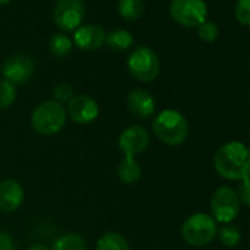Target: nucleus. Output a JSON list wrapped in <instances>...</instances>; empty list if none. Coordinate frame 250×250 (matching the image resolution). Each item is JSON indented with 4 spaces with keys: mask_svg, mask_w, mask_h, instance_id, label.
Returning <instances> with one entry per match:
<instances>
[{
    "mask_svg": "<svg viewBox=\"0 0 250 250\" xmlns=\"http://www.w3.org/2000/svg\"><path fill=\"white\" fill-rule=\"evenodd\" d=\"M150 145V134L145 127L140 125H131L125 128L118 137V147L124 153V156L136 158L142 152L147 149Z\"/></svg>",
    "mask_w": 250,
    "mask_h": 250,
    "instance_id": "10",
    "label": "nucleus"
},
{
    "mask_svg": "<svg viewBox=\"0 0 250 250\" xmlns=\"http://www.w3.org/2000/svg\"><path fill=\"white\" fill-rule=\"evenodd\" d=\"M68 115L66 107L53 100H46L40 103L31 113V127L40 136H55L66 124Z\"/></svg>",
    "mask_w": 250,
    "mask_h": 250,
    "instance_id": "3",
    "label": "nucleus"
},
{
    "mask_svg": "<svg viewBox=\"0 0 250 250\" xmlns=\"http://www.w3.org/2000/svg\"><path fill=\"white\" fill-rule=\"evenodd\" d=\"M66 115L75 124H91L99 116V104L88 94H74L66 104Z\"/></svg>",
    "mask_w": 250,
    "mask_h": 250,
    "instance_id": "11",
    "label": "nucleus"
},
{
    "mask_svg": "<svg viewBox=\"0 0 250 250\" xmlns=\"http://www.w3.org/2000/svg\"><path fill=\"white\" fill-rule=\"evenodd\" d=\"M17 99V85L5 78H0V110L8 109Z\"/></svg>",
    "mask_w": 250,
    "mask_h": 250,
    "instance_id": "22",
    "label": "nucleus"
},
{
    "mask_svg": "<svg viewBox=\"0 0 250 250\" xmlns=\"http://www.w3.org/2000/svg\"><path fill=\"white\" fill-rule=\"evenodd\" d=\"M127 69L137 81L150 83L156 80L161 72V61L150 47L139 46L128 56Z\"/></svg>",
    "mask_w": 250,
    "mask_h": 250,
    "instance_id": "5",
    "label": "nucleus"
},
{
    "mask_svg": "<svg viewBox=\"0 0 250 250\" xmlns=\"http://www.w3.org/2000/svg\"><path fill=\"white\" fill-rule=\"evenodd\" d=\"M53 96H55V100L59 102V103H68L72 97H74V88L72 85H69L68 83H61L55 87L53 90Z\"/></svg>",
    "mask_w": 250,
    "mask_h": 250,
    "instance_id": "25",
    "label": "nucleus"
},
{
    "mask_svg": "<svg viewBox=\"0 0 250 250\" xmlns=\"http://www.w3.org/2000/svg\"><path fill=\"white\" fill-rule=\"evenodd\" d=\"M213 168L225 180L240 181L250 177V149L235 140L222 145L213 156Z\"/></svg>",
    "mask_w": 250,
    "mask_h": 250,
    "instance_id": "1",
    "label": "nucleus"
},
{
    "mask_svg": "<svg viewBox=\"0 0 250 250\" xmlns=\"http://www.w3.org/2000/svg\"><path fill=\"white\" fill-rule=\"evenodd\" d=\"M197 36L205 43H213L219 36V28L212 21H205L197 27Z\"/></svg>",
    "mask_w": 250,
    "mask_h": 250,
    "instance_id": "23",
    "label": "nucleus"
},
{
    "mask_svg": "<svg viewBox=\"0 0 250 250\" xmlns=\"http://www.w3.org/2000/svg\"><path fill=\"white\" fill-rule=\"evenodd\" d=\"M118 14L125 21H139L145 14V2L143 0H119Z\"/></svg>",
    "mask_w": 250,
    "mask_h": 250,
    "instance_id": "17",
    "label": "nucleus"
},
{
    "mask_svg": "<svg viewBox=\"0 0 250 250\" xmlns=\"http://www.w3.org/2000/svg\"><path fill=\"white\" fill-rule=\"evenodd\" d=\"M241 203L234 188L228 186L218 187L210 197V210L213 219L221 224H231L240 213Z\"/></svg>",
    "mask_w": 250,
    "mask_h": 250,
    "instance_id": "7",
    "label": "nucleus"
},
{
    "mask_svg": "<svg viewBox=\"0 0 250 250\" xmlns=\"http://www.w3.org/2000/svg\"><path fill=\"white\" fill-rule=\"evenodd\" d=\"M96 250H131L130 243L119 232H104L96 243Z\"/></svg>",
    "mask_w": 250,
    "mask_h": 250,
    "instance_id": "18",
    "label": "nucleus"
},
{
    "mask_svg": "<svg viewBox=\"0 0 250 250\" xmlns=\"http://www.w3.org/2000/svg\"><path fill=\"white\" fill-rule=\"evenodd\" d=\"M0 250H15L12 237L5 231H0Z\"/></svg>",
    "mask_w": 250,
    "mask_h": 250,
    "instance_id": "27",
    "label": "nucleus"
},
{
    "mask_svg": "<svg viewBox=\"0 0 250 250\" xmlns=\"http://www.w3.org/2000/svg\"><path fill=\"white\" fill-rule=\"evenodd\" d=\"M152 130L156 139L167 146H181L188 137V122L186 116L174 109H165L159 112L153 122Z\"/></svg>",
    "mask_w": 250,
    "mask_h": 250,
    "instance_id": "2",
    "label": "nucleus"
},
{
    "mask_svg": "<svg viewBox=\"0 0 250 250\" xmlns=\"http://www.w3.org/2000/svg\"><path fill=\"white\" fill-rule=\"evenodd\" d=\"M104 44L113 52H124L128 50L134 44V37L125 28H113L106 34Z\"/></svg>",
    "mask_w": 250,
    "mask_h": 250,
    "instance_id": "16",
    "label": "nucleus"
},
{
    "mask_svg": "<svg viewBox=\"0 0 250 250\" xmlns=\"http://www.w3.org/2000/svg\"><path fill=\"white\" fill-rule=\"evenodd\" d=\"M85 17L84 0H56L53 22L61 31H75Z\"/></svg>",
    "mask_w": 250,
    "mask_h": 250,
    "instance_id": "8",
    "label": "nucleus"
},
{
    "mask_svg": "<svg viewBox=\"0 0 250 250\" xmlns=\"http://www.w3.org/2000/svg\"><path fill=\"white\" fill-rule=\"evenodd\" d=\"M24 202V188L14 178L0 181V212L12 213L21 208Z\"/></svg>",
    "mask_w": 250,
    "mask_h": 250,
    "instance_id": "13",
    "label": "nucleus"
},
{
    "mask_svg": "<svg viewBox=\"0 0 250 250\" xmlns=\"http://www.w3.org/2000/svg\"><path fill=\"white\" fill-rule=\"evenodd\" d=\"M49 50L55 58H66L72 50V40L63 33H56L49 40Z\"/></svg>",
    "mask_w": 250,
    "mask_h": 250,
    "instance_id": "19",
    "label": "nucleus"
},
{
    "mask_svg": "<svg viewBox=\"0 0 250 250\" xmlns=\"http://www.w3.org/2000/svg\"><path fill=\"white\" fill-rule=\"evenodd\" d=\"M127 107L133 116L139 119H147L153 116L156 109V102L149 91L143 88H136L130 91L127 96Z\"/></svg>",
    "mask_w": 250,
    "mask_h": 250,
    "instance_id": "14",
    "label": "nucleus"
},
{
    "mask_svg": "<svg viewBox=\"0 0 250 250\" xmlns=\"http://www.w3.org/2000/svg\"><path fill=\"white\" fill-rule=\"evenodd\" d=\"M28 250H50L46 244H43V243H36V244H33Z\"/></svg>",
    "mask_w": 250,
    "mask_h": 250,
    "instance_id": "28",
    "label": "nucleus"
},
{
    "mask_svg": "<svg viewBox=\"0 0 250 250\" xmlns=\"http://www.w3.org/2000/svg\"><path fill=\"white\" fill-rule=\"evenodd\" d=\"M36 71V62L30 55L15 53L2 63V75L14 85L25 84Z\"/></svg>",
    "mask_w": 250,
    "mask_h": 250,
    "instance_id": "9",
    "label": "nucleus"
},
{
    "mask_svg": "<svg viewBox=\"0 0 250 250\" xmlns=\"http://www.w3.org/2000/svg\"><path fill=\"white\" fill-rule=\"evenodd\" d=\"M216 235L219 237V241L222 243V246L229 247V249L237 247L241 241V231L234 224H224L219 228Z\"/></svg>",
    "mask_w": 250,
    "mask_h": 250,
    "instance_id": "21",
    "label": "nucleus"
},
{
    "mask_svg": "<svg viewBox=\"0 0 250 250\" xmlns=\"http://www.w3.org/2000/svg\"><path fill=\"white\" fill-rule=\"evenodd\" d=\"M234 15L240 25L250 27V0H237Z\"/></svg>",
    "mask_w": 250,
    "mask_h": 250,
    "instance_id": "24",
    "label": "nucleus"
},
{
    "mask_svg": "<svg viewBox=\"0 0 250 250\" xmlns=\"http://www.w3.org/2000/svg\"><path fill=\"white\" fill-rule=\"evenodd\" d=\"M116 177L124 184H134L142 178V167L136 158L124 156L116 167Z\"/></svg>",
    "mask_w": 250,
    "mask_h": 250,
    "instance_id": "15",
    "label": "nucleus"
},
{
    "mask_svg": "<svg viewBox=\"0 0 250 250\" xmlns=\"http://www.w3.org/2000/svg\"><path fill=\"white\" fill-rule=\"evenodd\" d=\"M169 15L183 27L197 28L206 21L208 6L203 0H171Z\"/></svg>",
    "mask_w": 250,
    "mask_h": 250,
    "instance_id": "6",
    "label": "nucleus"
},
{
    "mask_svg": "<svg viewBox=\"0 0 250 250\" xmlns=\"http://www.w3.org/2000/svg\"><path fill=\"white\" fill-rule=\"evenodd\" d=\"M106 31L102 25L87 24L81 25L74 31L72 44H75L83 52H94L104 46Z\"/></svg>",
    "mask_w": 250,
    "mask_h": 250,
    "instance_id": "12",
    "label": "nucleus"
},
{
    "mask_svg": "<svg viewBox=\"0 0 250 250\" xmlns=\"http://www.w3.org/2000/svg\"><path fill=\"white\" fill-rule=\"evenodd\" d=\"M218 234L216 221L208 213L197 212L190 215L181 225V235L186 243L194 247H203L213 241Z\"/></svg>",
    "mask_w": 250,
    "mask_h": 250,
    "instance_id": "4",
    "label": "nucleus"
},
{
    "mask_svg": "<svg viewBox=\"0 0 250 250\" xmlns=\"http://www.w3.org/2000/svg\"><path fill=\"white\" fill-rule=\"evenodd\" d=\"M235 193L241 205L250 206V177H246L238 181Z\"/></svg>",
    "mask_w": 250,
    "mask_h": 250,
    "instance_id": "26",
    "label": "nucleus"
},
{
    "mask_svg": "<svg viewBox=\"0 0 250 250\" xmlns=\"http://www.w3.org/2000/svg\"><path fill=\"white\" fill-rule=\"evenodd\" d=\"M53 250H87V246L85 240L80 234L66 232L55 241Z\"/></svg>",
    "mask_w": 250,
    "mask_h": 250,
    "instance_id": "20",
    "label": "nucleus"
},
{
    "mask_svg": "<svg viewBox=\"0 0 250 250\" xmlns=\"http://www.w3.org/2000/svg\"><path fill=\"white\" fill-rule=\"evenodd\" d=\"M12 0H0V6H5V5H9Z\"/></svg>",
    "mask_w": 250,
    "mask_h": 250,
    "instance_id": "29",
    "label": "nucleus"
}]
</instances>
